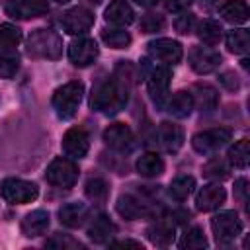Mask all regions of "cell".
Listing matches in <instances>:
<instances>
[{
	"label": "cell",
	"mask_w": 250,
	"mask_h": 250,
	"mask_svg": "<svg viewBox=\"0 0 250 250\" xmlns=\"http://www.w3.org/2000/svg\"><path fill=\"white\" fill-rule=\"evenodd\" d=\"M170 78H172V72H170V68L164 66V64L152 68V72L148 74V82H146L148 94H150V98H152L156 104H160V102L166 98L168 86H170Z\"/></svg>",
	"instance_id": "obj_16"
},
{
	"label": "cell",
	"mask_w": 250,
	"mask_h": 250,
	"mask_svg": "<svg viewBox=\"0 0 250 250\" xmlns=\"http://www.w3.org/2000/svg\"><path fill=\"white\" fill-rule=\"evenodd\" d=\"M219 12H221L223 20L229 23H244L250 16L248 4L244 0H227Z\"/></svg>",
	"instance_id": "obj_26"
},
{
	"label": "cell",
	"mask_w": 250,
	"mask_h": 250,
	"mask_svg": "<svg viewBox=\"0 0 250 250\" xmlns=\"http://www.w3.org/2000/svg\"><path fill=\"white\" fill-rule=\"evenodd\" d=\"M234 186H236V195H238L242 201H246V193H248V188H246L248 182H246V178H238Z\"/></svg>",
	"instance_id": "obj_43"
},
{
	"label": "cell",
	"mask_w": 250,
	"mask_h": 250,
	"mask_svg": "<svg viewBox=\"0 0 250 250\" xmlns=\"http://www.w3.org/2000/svg\"><path fill=\"white\" fill-rule=\"evenodd\" d=\"M164 27V18L158 14H146L141 18V29L145 33H154Z\"/></svg>",
	"instance_id": "obj_39"
},
{
	"label": "cell",
	"mask_w": 250,
	"mask_h": 250,
	"mask_svg": "<svg viewBox=\"0 0 250 250\" xmlns=\"http://www.w3.org/2000/svg\"><path fill=\"white\" fill-rule=\"evenodd\" d=\"M135 2H137L139 6H146V8H148V6H154L158 0H135Z\"/></svg>",
	"instance_id": "obj_44"
},
{
	"label": "cell",
	"mask_w": 250,
	"mask_h": 250,
	"mask_svg": "<svg viewBox=\"0 0 250 250\" xmlns=\"http://www.w3.org/2000/svg\"><path fill=\"white\" fill-rule=\"evenodd\" d=\"M0 195L8 203L21 205V203H31L39 195V189L33 182L20 180V178H8L0 184Z\"/></svg>",
	"instance_id": "obj_4"
},
{
	"label": "cell",
	"mask_w": 250,
	"mask_h": 250,
	"mask_svg": "<svg viewBox=\"0 0 250 250\" xmlns=\"http://www.w3.org/2000/svg\"><path fill=\"white\" fill-rule=\"evenodd\" d=\"M158 141H160V145L168 152H176L184 145V131H182L180 125L170 123V121H164L158 127Z\"/></svg>",
	"instance_id": "obj_19"
},
{
	"label": "cell",
	"mask_w": 250,
	"mask_h": 250,
	"mask_svg": "<svg viewBox=\"0 0 250 250\" xmlns=\"http://www.w3.org/2000/svg\"><path fill=\"white\" fill-rule=\"evenodd\" d=\"M178 246L182 250H199V248H205L207 246V238L203 234V230L199 227H191V229H186Z\"/></svg>",
	"instance_id": "obj_29"
},
{
	"label": "cell",
	"mask_w": 250,
	"mask_h": 250,
	"mask_svg": "<svg viewBox=\"0 0 250 250\" xmlns=\"http://www.w3.org/2000/svg\"><path fill=\"white\" fill-rule=\"evenodd\" d=\"M227 199V193H225V188H221L219 184H209V186H203L197 195H195V207L199 211H215L219 209Z\"/></svg>",
	"instance_id": "obj_15"
},
{
	"label": "cell",
	"mask_w": 250,
	"mask_h": 250,
	"mask_svg": "<svg viewBox=\"0 0 250 250\" xmlns=\"http://www.w3.org/2000/svg\"><path fill=\"white\" fill-rule=\"evenodd\" d=\"M221 35H223V27L215 20H203L197 25V37L205 45H217L221 41Z\"/></svg>",
	"instance_id": "obj_28"
},
{
	"label": "cell",
	"mask_w": 250,
	"mask_h": 250,
	"mask_svg": "<svg viewBox=\"0 0 250 250\" xmlns=\"http://www.w3.org/2000/svg\"><path fill=\"white\" fill-rule=\"evenodd\" d=\"M203 176L211 178V180H225L229 176V166L223 158H211L203 166Z\"/></svg>",
	"instance_id": "obj_37"
},
{
	"label": "cell",
	"mask_w": 250,
	"mask_h": 250,
	"mask_svg": "<svg viewBox=\"0 0 250 250\" xmlns=\"http://www.w3.org/2000/svg\"><path fill=\"white\" fill-rule=\"evenodd\" d=\"M98 45L94 39L90 37H80V39H74L70 45H68V59L74 66H88L96 61L98 57Z\"/></svg>",
	"instance_id": "obj_11"
},
{
	"label": "cell",
	"mask_w": 250,
	"mask_h": 250,
	"mask_svg": "<svg viewBox=\"0 0 250 250\" xmlns=\"http://www.w3.org/2000/svg\"><path fill=\"white\" fill-rule=\"evenodd\" d=\"M174 27H176L178 33H184V35L189 33V31H193V27H195V16L189 14V12H182V14L176 18Z\"/></svg>",
	"instance_id": "obj_40"
},
{
	"label": "cell",
	"mask_w": 250,
	"mask_h": 250,
	"mask_svg": "<svg viewBox=\"0 0 250 250\" xmlns=\"http://www.w3.org/2000/svg\"><path fill=\"white\" fill-rule=\"evenodd\" d=\"M109 188L104 178H90L86 182V197L94 203H104L107 199Z\"/></svg>",
	"instance_id": "obj_34"
},
{
	"label": "cell",
	"mask_w": 250,
	"mask_h": 250,
	"mask_svg": "<svg viewBox=\"0 0 250 250\" xmlns=\"http://www.w3.org/2000/svg\"><path fill=\"white\" fill-rule=\"evenodd\" d=\"M193 188H195V178L193 176H178L170 184V195L176 201H184L193 191Z\"/></svg>",
	"instance_id": "obj_32"
},
{
	"label": "cell",
	"mask_w": 250,
	"mask_h": 250,
	"mask_svg": "<svg viewBox=\"0 0 250 250\" xmlns=\"http://www.w3.org/2000/svg\"><path fill=\"white\" fill-rule=\"evenodd\" d=\"M88 2H92V4H100L102 0H88Z\"/></svg>",
	"instance_id": "obj_45"
},
{
	"label": "cell",
	"mask_w": 250,
	"mask_h": 250,
	"mask_svg": "<svg viewBox=\"0 0 250 250\" xmlns=\"http://www.w3.org/2000/svg\"><path fill=\"white\" fill-rule=\"evenodd\" d=\"M113 248H137V250H143V244L137 242V240H115L111 242Z\"/></svg>",
	"instance_id": "obj_42"
},
{
	"label": "cell",
	"mask_w": 250,
	"mask_h": 250,
	"mask_svg": "<svg viewBox=\"0 0 250 250\" xmlns=\"http://www.w3.org/2000/svg\"><path fill=\"white\" fill-rule=\"evenodd\" d=\"M84 86L82 82H66L61 88L55 90L53 94V107L61 119H70L74 117L80 102H82Z\"/></svg>",
	"instance_id": "obj_3"
},
{
	"label": "cell",
	"mask_w": 250,
	"mask_h": 250,
	"mask_svg": "<svg viewBox=\"0 0 250 250\" xmlns=\"http://www.w3.org/2000/svg\"><path fill=\"white\" fill-rule=\"evenodd\" d=\"M104 143L113 150L127 152L133 148L135 137H133V131L125 123H113L104 131Z\"/></svg>",
	"instance_id": "obj_14"
},
{
	"label": "cell",
	"mask_w": 250,
	"mask_h": 250,
	"mask_svg": "<svg viewBox=\"0 0 250 250\" xmlns=\"http://www.w3.org/2000/svg\"><path fill=\"white\" fill-rule=\"evenodd\" d=\"M209 2H211V0H209Z\"/></svg>",
	"instance_id": "obj_47"
},
{
	"label": "cell",
	"mask_w": 250,
	"mask_h": 250,
	"mask_svg": "<svg viewBox=\"0 0 250 250\" xmlns=\"http://www.w3.org/2000/svg\"><path fill=\"white\" fill-rule=\"evenodd\" d=\"M148 49V55L154 59V61H160L164 66H170V64H178L184 57V49L178 41L174 39H154L146 45Z\"/></svg>",
	"instance_id": "obj_7"
},
{
	"label": "cell",
	"mask_w": 250,
	"mask_h": 250,
	"mask_svg": "<svg viewBox=\"0 0 250 250\" xmlns=\"http://www.w3.org/2000/svg\"><path fill=\"white\" fill-rule=\"evenodd\" d=\"M137 172L145 178H156L164 172V160L156 154V152H145L139 160H137Z\"/></svg>",
	"instance_id": "obj_27"
},
{
	"label": "cell",
	"mask_w": 250,
	"mask_h": 250,
	"mask_svg": "<svg viewBox=\"0 0 250 250\" xmlns=\"http://www.w3.org/2000/svg\"><path fill=\"white\" fill-rule=\"evenodd\" d=\"M229 141H230V131L225 127H217V129H207L193 135L191 145L199 154H211L221 146H225Z\"/></svg>",
	"instance_id": "obj_8"
},
{
	"label": "cell",
	"mask_w": 250,
	"mask_h": 250,
	"mask_svg": "<svg viewBox=\"0 0 250 250\" xmlns=\"http://www.w3.org/2000/svg\"><path fill=\"white\" fill-rule=\"evenodd\" d=\"M61 23H62V29L68 35H82L92 27L94 14L86 8H82V6H76V8H70L68 12L62 14Z\"/></svg>",
	"instance_id": "obj_9"
},
{
	"label": "cell",
	"mask_w": 250,
	"mask_h": 250,
	"mask_svg": "<svg viewBox=\"0 0 250 250\" xmlns=\"http://www.w3.org/2000/svg\"><path fill=\"white\" fill-rule=\"evenodd\" d=\"M211 229H213L217 242L227 244V242H232L242 232V221L238 219L236 211H221L213 215Z\"/></svg>",
	"instance_id": "obj_5"
},
{
	"label": "cell",
	"mask_w": 250,
	"mask_h": 250,
	"mask_svg": "<svg viewBox=\"0 0 250 250\" xmlns=\"http://www.w3.org/2000/svg\"><path fill=\"white\" fill-rule=\"evenodd\" d=\"M189 4L191 0H164V6L168 12H184Z\"/></svg>",
	"instance_id": "obj_41"
},
{
	"label": "cell",
	"mask_w": 250,
	"mask_h": 250,
	"mask_svg": "<svg viewBox=\"0 0 250 250\" xmlns=\"http://www.w3.org/2000/svg\"><path fill=\"white\" fill-rule=\"evenodd\" d=\"M47 182L57 188H72L78 180V166L70 158H55L47 166Z\"/></svg>",
	"instance_id": "obj_6"
},
{
	"label": "cell",
	"mask_w": 250,
	"mask_h": 250,
	"mask_svg": "<svg viewBox=\"0 0 250 250\" xmlns=\"http://www.w3.org/2000/svg\"><path fill=\"white\" fill-rule=\"evenodd\" d=\"M49 12L47 0H6V14L16 20H31Z\"/></svg>",
	"instance_id": "obj_10"
},
{
	"label": "cell",
	"mask_w": 250,
	"mask_h": 250,
	"mask_svg": "<svg viewBox=\"0 0 250 250\" xmlns=\"http://www.w3.org/2000/svg\"><path fill=\"white\" fill-rule=\"evenodd\" d=\"M191 109H193V98H191V92H186V90L176 92L166 104V111L178 119L188 117Z\"/></svg>",
	"instance_id": "obj_23"
},
{
	"label": "cell",
	"mask_w": 250,
	"mask_h": 250,
	"mask_svg": "<svg viewBox=\"0 0 250 250\" xmlns=\"http://www.w3.org/2000/svg\"><path fill=\"white\" fill-rule=\"evenodd\" d=\"M21 41V31L14 23H0V49H16Z\"/></svg>",
	"instance_id": "obj_35"
},
{
	"label": "cell",
	"mask_w": 250,
	"mask_h": 250,
	"mask_svg": "<svg viewBox=\"0 0 250 250\" xmlns=\"http://www.w3.org/2000/svg\"><path fill=\"white\" fill-rule=\"evenodd\" d=\"M102 39L111 49H125L131 43V35L125 29H104L102 31Z\"/></svg>",
	"instance_id": "obj_36"
},
{
	"label": "cell",
	"mask_w": 250,
	"mask_h": 250,
	"mask_svg": "<svg viewBox=\"0 0 250 250\" xmlns=\"http://www.w3.org/2000/svg\"><path fill=\"white\" fill-rule=\"evenodd\" d=\"M59 219L64 227L68 229H78L84 225V221L88 219V207L84 203H78V201H72V203H66L59 209Z\"/></svg>",
	"instance_id": "obj_18"
},
{
	"label": "cell",
	"mask_w": 250,
	"mask_h": 250,
	"mask_svg": "<svg viewBox=\"0 0 250 250\" xmlns=\"http://www.w3.org/2000/svg\"><path fill=\"white\" fill-rule=\"evenodd\" d=\"M174 221H172V217H160V219H156L150 227H148V230H146V236H148V240L152 242V244H156V246H168L172 240H174Z\"/></svg>",
	"instance_id": "obj_17"
},
{
	"label": "cell",
	"mask_w": 250,
	"mask_h": 250,
	"mask_svg": "<svg viewBox=\"0 0 250 250\" xmlns=\"http://www.w3.org/2000/svg\"><path fill=\"white\" fill-rule=\"evenodd\" d=\"M115 232H117V227H115L113 221H111L109 217H105V215H98V217L92 221L90 229H88V236H90L94 242H98V244L107 242Z\"/></svg>",
	"instance_id": "obj_22"
},
{
	"label": "cell",
	"mask_w": 250,
	"mask_h": 250,
	"mask_svg": "<svg viewBox=\"0 0 250 250\" xmlns=\"http://www.w3.org/2000/svg\"><path fill=\"white\" fill-rule=\"evenodd\" d=\"M227 47L236 55H244L250 49V33L248 29H232L227 33Z\"/></svg>",
	"instance_id": "obj_30"
},
{
	"label": "cell",
	"mask_w": 250,
	"mask_h": 250,
	"mask_svg": "<svg viewBox=\"0 0 250 250\" xmlns=\"http://www.w3.org/2000/svg\"><path fill=\"white\" fill-rule=\"evenodd\" d=\"M90 148V137L82 127H72L62 137V150L70 158H84Z\"/></svg>",
	"instance_id": "obj_13"
},
{
	"label": "cell",
	"mask_w": 250,
	"mask_h": 250,
	"mask_svg": "<svg viewBox=\"0 0 250 250\" xmlns=\"http://www.w3.org/2000/svg\"><path fill=\"white\" fill-rule=\"evenodd\" d=\"M105 20L113 25H129L135 20V12L127 0H113L105 8Z\"/></svg>",
	"instance_id": "obj_21"
},
{
	"label": "cell",
	"mask_w": 250,
	"mask_h": 250,
	"mask_svg": "<svg viewBox=\"0 0 250 250\" xmlns=\"http://www.w3.org/2000/svg\"><path fill=\"white\" fill-rule=\"evenodd\" d=\"M127 92L129 90H127V84L123 78H119V76L107 78L94 88L92 98H90V107L104 115H113L125 107L127 98H129Z\"/></svg>",
	"instance_id": "obj_1"
},
{
	"label": "cell",
	"mask_w": 250,
	"mask_h": 250,
	"mask_svg": "<svg viewBox=\"0 0 250 250\" xmlns=\"http://www.w3.org/2000/svg\"><path fill=\"white\" fill-rule=\"evenodd\" d=\"M47 227H49V213L43 209H35L31 213H27L21 221V232L29 238L43 234L47 230Z\"/></svg>",
	"instance_id": "obj_20"
},
{
	"label": "cell",
	"mask_w": 250,
	"mask_h": 250,
	"mask_svg": "<svg viewBox=\"0 0 250 250\" xmlns=\"http://www.w3.org/2000/svg\"><path fill=\"white\" fill-rule=\"evenodd\" d=\"M117 213L129 221H135V219H141V217H146L148 215V207L145 203H141L137 197L133 195H121L117 199Z\"/></svg>",
	"instance_id": "obj_24"
},
{
	"label": "cell",
	"mask_w": 250,
	"mask_h": 250,
	"mask_svg": "<svg viewBox=\"0 0 250 250\" xmlns=\"http://www.w3.org/2000/svg\"><path fill=\"white\" fill-rule=\"evenodd\" d=\"M20 68V57L14 49H0V76L12 78Z\"/></svg>",
	"instance_id": "obj_33"
},
{
	"label": "cell",
	"mask_w": 250,
	"mask_h": 250,
	"mask_svg": "<svg viewBox=\"0 0 250 250\" xmlns=\"http://www.w3.org/2000/svg\"><path fill=\"white\" fill-rule=\"evenodd\" d=\"M250 160V143L248 139H240L238 143H234V146H230L229 150V162L234 168H246Z\"/></svg>",
	"instance_id": "obj_31"
},
{
	"label": "cell",
	"mask_w": 250,
	"mask_h": 250,
	"mask_svg": "<svg viewBox=\"0 0 250 250\" xmlns=\"http://www.w3.org/2000/svg\"><path fill=\"white\" fill-rule=\"evenodd\" d=\"M45 246H49V248H59V250H66V248H80V242H76L72 236H68V234H55L53 238H49L47 242H45Z\"/></svg>",
	"instance_id": "obj_38"
},
{
	"label": "cell",
	"mask_w": 250,
	"mask_h": 250,
	"mask_svg": "<svg viewBox=\"0 0 250 250\" xmlns=\"http://www.w3.org/2000/svg\"><path fill=\"white\" fill-rule=\"evenodd\" d=\"M188 59H189V66L197 74H209L221 64V55L211 47H193Z\"/></svg>",
	"instance_id": "obj_12"
},
{
	"label": "cell",
	"mask_w": 250,
	"mask_h": 250,
	"mask_svg": "<svg viewBox=\"0 0 250 250\" xmlns=\"http://www.w3.org/2000/svg\"><path fill=\"white\" fill-rule=\"evenodd\" d=\"M57 2H61V4H64V2H68V0H57Z\"/></svg>",
	"instance_id": "obj_46"
},
{
	"label": "cell",
	"mask_w": 250,
	"mask_h": 250,
	"mask_svg": "<svg viewBox=\"0 0 250 250\" xmlns=\"http://www.w3.org/2000/svg\"><path fill=\"white\" fill-rule=\"evenodd\" d=\"M27 53L37 59H59L62 41L53 29H35L27 37Z\"/></svg>",
	"instance_id": "obj_2"
},
{
	"label": "cell",
	"mask_w": 250,
	"mask_h": 250,
	"mask_svg": "<svg viewBox=\"0 0 250 250\" xmlns=\"http://www.w3.org/2000/svg\"><path fill=\"white\" fill-rule=\"evenodd\" d=\"M191 98H193V105H197L201 111H213L219 102L217 90L209 84H195Z\"/></svg>",
	"instance_id": "obj_25"
}]
</instances>
